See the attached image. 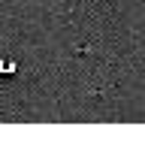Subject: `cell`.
I'll list each match as a JSON object with an SVG mask.
<instances>
[{
	"instance_id": "6da1fadb",
	"label": "cell",
	"mask_w": 145,
	"mask_h": 154,
	"mask_svg": "<svg viewBox=\"0 0 145 154\" xmlns=\"http://www.w3.org/2000/svg\"><path fill=\"white\" fill-rule=\"evenodd\" d=\"M15 72V63L12 60H0V75H12Z\"/></svg>"
}]
</instances>
